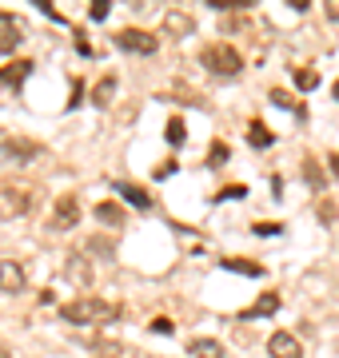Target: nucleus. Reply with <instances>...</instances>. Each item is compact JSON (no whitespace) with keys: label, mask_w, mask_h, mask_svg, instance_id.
<instances>
[{"label":"nucleus","mask_w":339,"mask_h":358,"mask_svg":"<svg viewBox=\"0 0 339 358\" xmlns=\"http://www.w3.org/2000/svg\"><path fill=\"white\" fill-rule=\"evenodd\" d=\"M60 319L72 322V327H100V322H116L120 307L116 303H104V299H92V294H80V299L60 307Z\"/></svg>","instance_id":"nucleus-1"},{"label":"nucleus","mask_w":339,"mask_h":358,"mask_svg":"<svg viewBox=\"0 0 339 358\" xmlns=\"http://www.w3.org/2000/svg\"><path fill=\"white\" fill-rule=\"evenodd\" d=\"M200 64L208 68L212 76H220V80H232L244 72V56L232 48V44H208V48L200 52Z\"/></svg>","instance_id":"nucleus-2"},{"label":"nucleus","mask_w":339,"mask_h":358,"mask_svg":"<svg viewBox=\"0 0 339 358\" xmlns=\"http://www.w3.org/2000/svg\"><path fill=\"white\" fill-rule=\"evenodd\" d=\"M116 48L132 52V56H156L160 40L152 36V32H140V28H120L116 32Z\"/></svg>","instance_id":"nucleus-3"},{"label":"nucleus","mask_w":339,"mask_h":358,"mask_svg":"<svg viewBox=\"0 0 339 358\" xmlns=\"http://www.w3.org/2000/svg\"><path fill=\"white\" fill-rule=\"evenodd\" d=\"M36 207V195L25 192V187H4L0 192V219H20Z\"/></svg>","instance_id":"nucleus-4"},{"label":"nucleus","mask_w":339,"mask_h":358,"mask_svg":"<svg viewBox=\"0 0 339 358\" xmlns=\"http://www.w3.org/2000/svg\"><path fill=\"white\" fill-rule=\"evenodd\" d=\"M80 223V199L76 195H60L53 207V219H48V227L53 231H72Z\"/></svg>","instance_id":"nucleus-5"},{"label":"nucleus","mask_w":339,"mask_h":358,"mask_svg":"<svg viewBox=\"0 0 339 358\" xmlns=\"http://www.w3.org/2000/svg\"><path fill=\"white\" fill-rule=\"evenodd\" d=\"M64 279L76 287V291H88L92 287V263L84 259V251H72V255L64 259Z\"/></svg>","instance_id":"nucleus-6"},{"label":"nucleus","mask_w":339,"mask_h":358,"mask_svg":"<svg viewBox=\"0 0 339 358\" xmlns=\"http://www.w3.org/2000/svg\"><path fill=\"white\" fill-rule=\"evenodd\" d=\"M20 44H25V28H20V20H16L13 13H0V56L16 52Z\"/></svg>","instance_id":"nucleus-7"},{"label":"nucleus","mask_w":339,"mask_h":358,"mask_svg":"<svg viewBox=\"0 0 339 358\" xmlns=\"http://www.w3.org/2000/svg\"><path fill=\"white\" fill-rule=\"evenodd\" d=\"M25 282H28V275H25V267H20L16 259H0V291L4 294H20L25 291Z\"/></svg>","instance_id":"nucleus-8"},{"label":"nucleus","mask_w":339,"mask_h":358,"mask_svg":"<svg viewBox=\"0 0 339 358\" xmlns=\"http://www.w3.org/2000/svg\"><path fill=\"white\" fill-rule=\"evenodd\" d=\"M268 355H272V358H303V346H300L296 334L275 331L272 338H268Z\"/></svg>","instance_id":"nucleus-9"},{"label":"nucleus","mask_w":339,"mask_h":358,"mask_svg":"<svg viewBox=\"0 0 339 358\" xmlns=\"http://www.w3.org/2000/svg\"><path fill=\"white\" fill-rule=\"evenodd\" d=\"M32 60H13V64L8 68H0V84H4V88H13V92H20L25 88V80L32 76Z\"/></svg>","instance_id":"nucleus-10"},{"label":"nucleus","mask_w":339,"mask_h":358,"mask_svg":"<svg viewBox=\"0 0 339 358\" xmlns=\"http://www.w3.org/2000/svg\"><path fill=\"white\" fill-rule=\"evenodd\" d=\"M279 310V291H263L256 303H251L248 310H244V322H251V319H268V315H275Z\"/></svg>","instance_id":"nucleus-11"},{"label":"nucleus","mask_w":339,"mask_h":358,"mask_svg":"<svg viewBox=\"0 0 339 358\" xmlns=\"http://www.w3.org/2000/svg\"><path fill=\"white\" fill-rule=\"evenodd\" d=\"M164 32H172V36H192V32H196V20H192V16L188 13H180V8H172L168 16H164Z\"/></svg>","instance_id":"nucleus-12"},{"label":"nucleus","mask_w":339,"mask_h":358,"mask_svg":"<svg viewBox=\"0 0 339 358\" xmlns=\"http://www.w3.org/2000/svg\"><path fill=\"white\" fill-rule=\"evenodd\" d=\"M116 195L124 203H132L136 211H152V195L144 192V187H136V183H116Z\"/></svg>","instance_id":"nucleus-13"},{"label":"nucleus","mask_w":339,"mask_h":358,"mask_svg":"<svg viewBox=\"0 0 339 358\" xmlns=\"http://www.w3.org/2000/svg\"><path fill=\"white\" fill-rule=\"evenodd\" d=\"M0 152L8 155V159H16V164H25V159H32V155L40 152V143H32V140H4L0 143Z\"/></svg>","instance_id":"nucleus-14"},{"label":"nucleus","mask_w":339,"mask_h":358,"mask_svg":"<svg viewBox=\"0 0 339 358\" xmlns=\"http://www.w3.org/2000/svg\"><path fill=\"white\" fill-rule=\"evenodd\" d=\"M248 143L256 148V152H268V148L275 143V131L268 128L263 120H251V128H248Z\"/></svg>","instance_id":"nucleus-15"},{"label":"nucleus","mask_w":339,"mask_h":358,"mask_svg":"<svg viewBox=\"0 0 339 358\" xmlns=\"http://www.w3.org/2000/svg\"><path fill=\"white\" fill-rule=\"evenodd\" d=\"M92 215L100 219V223H108V227H124V207L112 203V199H104V203H96V211Z\"/></svg>","instance_id":"nucleus-16"},{"label":"nucleus","mask_w":339,"mask_h":358,"mask_svg":"<svg viewBox=\"0 0 339 358\" xmlns=\"http://www.w3.org/2000/svg\"><path fill=\"white\" fill-rule=\"evenodd\" d=\"M188 355H196V358H223V346L216 343V338H192V343H188Z\"/></svg>","instance_id":"nucleus-17"},{"label":"nucleus","mask_w":339,"mask_h":358,"mask_svg":"<svg viewBox=\"0 0 339 358\" xmlns=\"http://www.w3.org/2000/svg\"><path fill=\"white\" fill-rule=\"evenodd\" d=\"M112 96H116V76L96 80V88H92V103H96V108H108V103H112Z\"/></svg>","instance_id":"nucleus-18"},{"label":"nucleus","mask_w":339,"mask_h":358,"mask_svg":"<svg viewBox=\"0 0 339 358\" xmlns=\"http://www.w3.org/2000/svg\"><path fill=\"white\" fill-rule=\"evenodd\" d=\"M220 267H223V271H235V275H251V279H260V275H263L260 263H248V259H235V255L220 259Z\"/></svg>","instance_id":"nucleus-19"},{"label":"nucleus","mask_w":339,"mask_h":358,"mask_svg":"<svg viewBox=\"0 0 339 358\" xmlns=\"http://www.w3.org/2000/svg\"><path fill=\"white\" fill-rule=\"evenodd\" d=\"M303 183H312L315 192H324L327 176H324V167L315 164V159H303Z\"/></svg>","instance_id":"nucleus-20"},{"label":"nucleus","mask_w":339,"mask_h":358,"mask_svg":"<svg viewBox=\"0 0 339 358\" xmlns=\"http://www.w3.org/2000/svg\"><path fill=\"white\" fill-rule=\"evenodd\" d=\"M296 88H300V92H315V88H319V72H315V68H296Z\"/></svg>","instance_id":"nucleus-21"},{"label":"nucleus","mask_w":339,"mask_h":358,"mask_svg":"<svg viewBox=\"0 0 339 358\" xmlns=\"http://www.w3.org/2000/svg\"><path fill=\"white\" fill-rule=\"evenodd\" d=\"M184 136H188V128H184V120H180V115H172V120H168V128H164V140H168L172 148H180V143H184Z\"/></svg>","instance_id":"nucleus-22"},{"label":"nucleus","mask_w":339,"mask_h":358,"mask_svg":"<svg viewBox=\"0 0 339 358\" xmlns=\"http://www.w3.org/2000/svg\"><path fill=\"white\" fill-rule=\"evenodd\" d=\"M272 103H275V108H287V112H296V115L303 120V108L291 100V92H279V88H275V92H272Z\"/></svg>","instance_id":"nucleus-23"},{"label":"nucleus","mask_w":339,"mask_h":358,"mask_svg":"<svg viewBox=\"0 0 339 358\" xmlns=\"http://www.w3.org/2000/svg\"><path fill=\"white\" fill-rule=\"evenodd\" d=\"M223 164H228V143L212 140V148H208V167H223Z\"/></svg>","instance_id":"nucleus-24"},{"label":"nucleus","mask_w":339,"mask_h":358,"mask_svg":"<svg viewBox=\"0 0 339 358\" xmlns=\"http://www.w3.org/2000/svg\"><path fill=\"white\" fill-rule=\"evenodd\" d=\"M216 13H248V0H208Z\"/></svg>","instance_id":"nucleus-25"},{"label":"nucleus","mask_w":339,"mask_h":358,"mask_svg":"<svg viewBox=\"0 0 339 358\" xmlns=\"http://www.w3.org/2000/svg\"><path fill=\"white\" fill-rule=\"evenodd\" d=\"M84 251H88V255H112V251H116V247H112V239H88V247H84Z\"/></svg>","instance_id":"nucleus-26"},{"label":"nucleus","mask_w":339,"mask_h":358,"mask_svg":"<svg viewBox=\"0 0 339 358\" xmlns=\"http://www.w3.org/2000/svg\"><path fill=\"white\" fill-rule=\"evenodd\" d=\"M244 195H248V187H235L232 183V187H223L220 195H212V203H220V199H244Z\"/></svg>","instance_id":"nucleus-27"},{"label":"nucleus","mask_w":339,"mask_h":358,"mask_svg":"<svg viewBox=\"0 0 339 358\" xmlns=\"http://www.w3.org/2000/svg\"><path fill=\"white\" fill-rule=\"evenodd\" d=\"M256 235L272 239V235H284V223H256Z\"/></svg>","instance_id":"nucleus-28"},{"label":"nucleus","mask_w":339,"mask_h":358,"mask_svg":"<svg viewBox=\"0 0 339 358\" xmlns=\"http://www.w3.org/2000/svg\"><path fill=\"white\" fill-rule=\"evenodd\" d=\"M108 13H112L108 0H96V4H92V20H108Z\"/></svg>","instance_id":"nucleus-29"},{"label":"nucleus","mask_w":339,"mask_h":358,"mask_svg":"<svg viewBox=\"0 0 339 358\" xmlns=\"http://www.w3.org/2000/svg\"><path fill=\"white\" fill-rule=\"evenodd\" d=\"M319 219H324V223H335V203H331V199L319 203Z\"/></svg>","instance_id":"nucleus-30"},{"label":"nucleus","mask_w":339,"mask_h":358,"mask_svg":"<svg viewBox=\"0 0 339 358\" xmlns=\"http://www.w3.org/2000/svg\"><path fill=\"white\" fill-rule=\"evenodd\" d=\"M152 331H156V334H172V319H152Z\"/></svg>","instance_id":"nucleus-31"},{"label":"nucleus","mask_w":339,"mask_h":358,"mask_svg":"<svg viewBox=\"0 0 339 358\" xmlns=\"http://www.w3.org/2000/svg\"><path fill=\"white\" fill-rule=\"evenodd\" d=\"M172 171H176V164H172V159H168V164H164V167H160V171H156V179H168Z\"/></svg>","instance_id":"nucleus-32"},{"label":"nucleus","mask_w":339,"mask_h":358,"mask_svg":"<svg viewBox=\"0 0 339 358\" xmlns=\"http://www.w3.org/2000/svg\"><path fill=\"white\" fill-rule=\"evenodd\" d=\"M327 164H331V176L339 179V152H335V155H327Z\"/></svg>","instance_id":"nucleus-33"},{"label":"nucleus","mask_w":339,"mask_h":358,"mask_svg":"<svg viewBox=\"0 0 339 358\" xmlns=\"http://www.w3.org/2000/svg\"><path fill=\"white\" fill-rule=\"evenodd\" d=\"M327 16H331V20H339V0H331V4H327Z\"/></svg>","instance_id":"nucleus-34"},{"label":"nucleus","mask_w":339,"mask_h":358,"mask_svg":"<svg viewBox=\"0 0 339 358\" xmlns=\"http://www.w3.org/2000/svg\"><path fill=\"white\" fill-rule=\"evenodd\" d=\"M331 96H335V100H339V80H335V84H331Z\"/></svg>","instance_id":"nucleus-35"},{"label":"nucleus","mask_w":339,"mask_h":358,"mask_svg":"<svg viewBox=\"0 0 339 358\" xmlns=\"http://www.w3.org/2000/svg\"><path fill=\"white\" fill-rule=\"evenodd\" d=\"M0 358H13V355H8V350H4V346H0Z\"/></svg>","instance_id":"nucleus-36"}]
</instances>
